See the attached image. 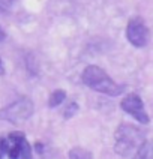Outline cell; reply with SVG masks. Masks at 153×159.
I'll return each mask as SVG.
<instances>
[{
  "mask_svg": "<svg viewBox=\"0 0 153 159\" xmlns=\"http://www.w3.org/2000/svg\"><path fill=\"white\" fill-rule=\"evenodd\" d=\"M134 159H153V144L144 141L135 152Z\"/></svg>",
  "mask_w": 153,
  "mask_h": 159,
  "instance_id": "8992f818",
  "label": "cell"
},
{
  "mask_svg": "<svg viewBox=\"0 0 153 159\" xmlns=\"http://www.w3.org/2000/svg\"><path fill=\"white\" fill-rule=\"evenodd\" d=\"M14 0H0V9H8Z\"/></svg>",
  "mask_w": 153,
  "mask_h": 159,
  "instance_id": "8fae6325",
  "label": "cell"
},
{
  "mask_svg": "<svg viewBox=\"0 0 153 159\" xmlns=\"http://www.w3.org/2000/svg\"><path fill=\"white\" fill-rule=\"evenodd\" d=\"M33 114V102L29 98H20L6 108L0 110V119L11 123H23Z\"/></svg>",
  "mask_w": 153,
  "mask_h": 159,
  "instance_id": "3957f363",
  "label": "cell"
},
{
  "mask_svg": "<svg viewBox=\"0 0 153 159\" xmlns=\"http://www.w3.org/2000/svg\"><path fill=\"white\" fill-rule=\"evenodd\" d=\"M77 111H78V105H77L75 102H72V104H69V105H68V108L65 110V117H66V119H71V117L75 114Z\"/></svg>",
  "mask_w": 153,
  "mask_h": 159,
  "instance_id": "30bf717a",
  "label": "cell"
},
{
  "mask_svg": "<svg viewBox=\"0 0 153 159\" xmlns=\"http://www.w3.org/2000/svg\"><path fill=\"white\" fill-rule=\"evenodd\" d=\"M69 159H92L89 150L81 149V147H74L69 150Z\"/></svg>",
  "mask_w": 153,
  "mask_h": 159,
  "instance_id": "ba28073f",
  "label": "cell"
},
{
  "mask_svg": "<svg viewBox=\"0 0 153 159\" xmlns=\"http://www.w3.org/2000/svg\"><path fill=\"white\" fill-rule=\"evenodd\" d=\"M5 39V33H3V30H2V27H0V41H3Z\"/></svg>",
  "mask_w": 153,
  "mask_h": 159,
  "instance_id": "4fadbf2b",
  "label": "cell"
},
{
  "mask_svg": "<svg viewBox=\"0 0 153 159\" xmlns=\"http://www.w3.org/2000/svg\"><path fill=\"white\" fill-rule=\"evenodd\" d=\"M20 159H33L32 149H30V144L27 143L26 138L21 141V147H20Z\"/></svg>",
  "mask_w": 153,
  "mask_h": 159,
  "instance_id": "9c48e42d",
  "label": "cell"
},
{
  "mask_svg": "<svg viewBox=\"0 0 153 159\" xmlns=\"http://www.w3.org/2000/svg\"><path fill=\"white\" fill-rule=\"evenodd\" d=\"M65 98H66V92L62 90V89H57V90H54L53 93H51V96L48 99V105L51 107V108L59 107L65 101Z\"/></svg>",
  "mask_w": 153,
  "mask_h": 159,
  "instance_id": "52a82bcc",
  "label": "cell"
},
{
  "mask_svg": "<svg viewBox=\"0 0 153 159\" xmlns=\"http://www.w3.org/2000/svg\"><path fill=\"white\" fill-rule=\"evenodd\" d=\"M126 36L128 41L134 47H146L149 42V29L146 26V23L143 21V18L135 17L131 18L128 27H126Z\"/></svg>",
  "mask_w": 153,
  "mask_h": 159,
  "instance_id": "277c9868",
  "label": "cell"
},
{
  "mask_svg": "<svg viewBox=\"0 0 153 159\" xmlns=\"http://www.w3.org/2000/svg\"><path fill=\"white\" fill-rule=\"evenodd\" d=\"M116 152L122 156L132 155L138 147L144 143V135L140 129H137L131 125H122L116 131Z\"/></svg>",
  "mask_w": 153,
  "mask_h": 159,
  "instance_id": "7a4b0ae2",
  "label": "cell"
},
{
  "mask_svg": "<svg viewBox=\"0 0 153 159\" xmlns=\"http://www.w3.org/2000/svg\"><path fill=\"white\" fill-rule=\"evenodd\" d=\"M120 107H122L123 111H126L128 114H131L140 123H143V125L149 123V116L146 113L143 101H141V98L138 96V95L131 93V95H128L126 98H123V101L120 102Z\"/></svg>",
  "mask_w": 153,
  "mask_h": 159,
  "instance_id": "5b68a950",
  "label": "cell"
},
{
  "mask_svg": "<svg viewBox=\"0 0 153 159\" xmlns=\"http://www.w3.org/2000/svg\"><path fill=\"white\" fill-rule=\"evenodd\" d=\"M3 74H5V69H3V63L0 60V75H3Z\"/></svg>",
  "mask_w": 153,
  "mask_h": 159,
  "instance_id": "7c38bea8",
  "label": "cell"
},
{
  "mask_svg": "<svg viewBox=\"0 0 153 159\" xmlns=\"http://www.w3.org/2000/svg\"><path fill=\"white\" fill-rule=\"evenodd\" d=\"M83 83L90 87L95 92H99V93H104V95H108V96H119L122 92H123V86H119L116 84L113 80L110 78L107 72L104 69H101L96 65H90L87 66L84 71H83Z\"/></svg>",
  "mask_w": 153,
  "mask_h": 159,
  "instance_id": "6da1fadb",
  "label": "cell"
}]
</instances>
